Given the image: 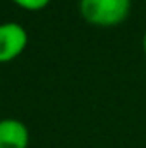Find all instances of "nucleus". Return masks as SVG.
Returning a JSON list of instances; mask_svg holds the SVG:
<instances>
[{
	"instance_id": "nucleus-5",
	"label": "nucleus",
	"mask_w": 146,
	"mask_h": 148,
	"mask_svg": "<svg viewBox=\"0 0 146 148\" xmlns=\"http://www.w3.org/2000/svg\"><path fill=\"white\" fill-rule=\"evenodd\" d=\"M143 50H145V53H146V31H145V35H143Z\"/></svg>"
},
{
	"instance_id": "nucleus-4",
	"label": "nucleus",
	"mask_w": 146,
	"mask_h": 148,
	"mask_svg": "<svg viewBox=\"0 0 146 148\" xmlns=\"http://www.w3.org/2000/svg\"><path fill=\"white\" fill-rule=\"evenodd\" d=\"M17 2L21 7L24 9H29V10H38V9H43L50 0H14Z\"/></svg>"
},
{
	"instance_id": "nucleus-2",
	"label": "nucleus",
	"mask_w": 146,
	"mask_h": 148,
	"mask_svg": "<svg viewBox=\"0 0 146 148\" xmlns=\"http://www.w3.org/2000/svg\"><path fill=\"white\" fill-rule=\"evenodd\" d=\"M26 41H28V36L23 26L16 23L2 24L0 26V62H7L17 57L26 47Z\"/></svg>"
},
{
	"instance_id": "nucleus-3",
	"label": "nucleus",
	"mask_w": 146,
	"mask_h": 148,
	"mask_svg": "<svg viewBox=\"0 0 146 148\" xmlns=\"http://www.w3.org/2000/svg\"><path fill=\"white\" fill-rule=\"evenodd\" d=\"M28 147V129L19 121H2L0 122V148H26Z\"/></svg>"
},
{
	"instance_id": "nucleus-1",
	"label": "nucleus",
	"mask_w": 146,
	"mask_h": 148,
	"mask_svg": "<svg viewBox=\"0 0 146 148\" xmlns=\"http://www.w3.org/2000/svg\"><path fill=\"white\" fill-rule=\"evenodd\" d=\"M83 17L96 26H115L127 19L131 0H81Z\"/></svg>"
}]
</instances>
